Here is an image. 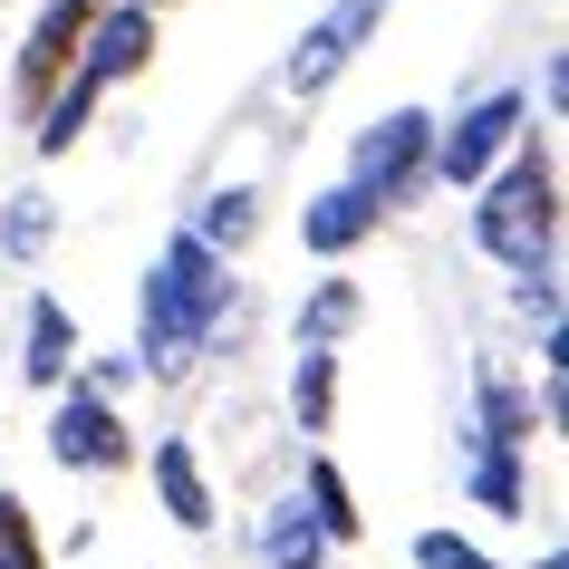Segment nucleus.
<instances>
[{
    "label": "nucleus",
    "instance_id": "obj_16",
    "mask_svg": "<svg viewBox=\"0 0 569 569\" xmlns=\"http://www.w3.org/2000/svg\"><path fill=\"white\" fill-rule=\"evenodd\" d=\"M251 222H261V212H251V193H212V212H203V232H193V241L241 251V241H251Z\"/></svg>",
    "mask_w": 569,
    "mask_h": 569
},
{
    "label": "nucleus",
    "instance_id": "obj_15",
    "mask_svg": "<svg viewBox=\"0 0 569 569\" xmlns=\"http://www.w3.org/2000/svg\"><path fill=\"white\" fill-rule=\"evenodd\" d=\"M348 319H358V290H348V280H329V290L309 300V319H300V348H319V338H338Z\"/></svg>",
    "mask_w": 569,
    "mask_h": 569
},
{
    "label": "nucleus",
    "instance_id": "obj_12",
    "mask_svg": "<svg viewBox=\"0 0 569 569\" xmlns=\"http://www.w3.org/2000/svg\"><path fill=\"white\" fill-rule=\"evenodd\" d=\"M309 521H319V540H358V502H348L338 463H309Z\"/></svg>",
    "mask_w": 569,
    "mask_h": 569
},
{
    "label": "nucleus",
    "instance_id": "obj_14",
    "mask_svg": "<svg viewBox=\"0 0 569 569\" xmlns=\"http://www.w3.org/2000/svg\"><path fill=\"white\" fill-rule=\"evenodd\" d=\"M290 396H300V425L319 435V425H329V396H338V377H329V348H300V377H290Z\"/></svg>",
    "mask_w": 569,
    "mask_h": 569
},
{
    "label": "nucleus",
    "instance_id": "obj_13",
    "mask_svg": "<svg viewBox=\"0 0 569 569\" xmlns=\"http://www.w3.org/2000/svg\"><path fill=\"white\" fill-rule=\"evenodd\" d=\"M261 550H270V569H319V550H329V540H319V521H300V502H290V511L261 531Z\"/></svg>",
    "mask_w": 569,
    "mask_h": 569
},
{
    "label": "nucleus",
    "instance_id": "obj_9",
    "mask_svg": "<svg viewBox=\"0 0 569 569\" xmlns=\"http://www.w3.org/2000/svg\"><path fill=\"white\" fill-rule=\"evenodd\" d=\"M309 251H358L367 232H377V203H367L358 183H338V193H319V203H309Z\"/></svg>",
    "mask_w": 569,
    "mask_h": 569
},
{
    "label": "nucleus",
    "instance_id": "obj_10",
    "mask_svg": "<svg viewBox=\"0 0 569 569\" xmlns=\"http://www.w3.org/2000/svg\"><path fill=\"white\" fill-rule=\"evenodd\" d=\"M154 492H164V511H174L183 531H212V492H203L193 445H154Z\"/></svg>",
    "mask_w": 569,
    "mask_h": 569
},
{
    "label": "nucleus",
    "instance_id": "obj_8",
    "mask_svg": "<svg viewBox=\"0 0 569 569\" xmlns=\"http://www.w3.org/2000/svg\"><path fill=\"white\" fill-rule=\"evenodd\" d=\"M511 136H521V97H482L473 117L435 146V174H445V183H482V174H492V154H502Z\"/></svg>",
    "mask_w": 569,
    "mask_h": 569
},
{
    "label": "nucleus",
    "instance_id": "obj_1",
    "mask_svg": "<svg viewBox=\"0 0 569 569\" xmlns=\"http://www.w3.org/2000/svg\"><path fill=\"white\" fill-rule=\"evenodd\" d=\"M222 319V261H212V241H164V261L146 280V367L154 377H183L203 329Z\"/></svg>",
    "mask_w": 569,
    "mask_h": 569
},
{
    "label": "nucleus",
    "instance_id": "obj_5",
    "mask_svg": "<svg viewBox=\"0 0 569 569\" xmlns=\"http://www.w3.org/2000/svg\"><path fill=\"white\" fill-rule=\"evenodd\" d=\"M97 10H107V0H49V10H39L30 49H20V107H49V97H59V78L78 68V39H88Z\"/></svg>",
    "mask_w": 569,
    "mask_h": 569
},
{
    "label": "nucleus",
    "instance_id": "obj_11",
    "mask_svg": "<svg viewBox=\"0 0 569 569\" xmlns=\"http://www.w3.org/2000/svg\"><path fill=\"white\" fill-rule=\"evenodd\" d=\"M68 358H78V329H68V309H59V300H39V309H30V358H20V367H30L39 387H59Z\"/></svg>",
    "mask_w": 569,
    "mask_h": 569
},
{
    "label": "nucleus",
    "instance_id": "obj_3",
    "mask_svg": "<svg viewBox=\"0 0 569 569\" xmlns=\"http://www.w3.org/2000/svg\"><path fill=\"white\" fill-rule=\"evenodd\" d=\"M550 232H560V183H550L540 154H521V164L482 193V251L511 261L521 280H540V270H550Z\"/></svg>",
    "mask_w": 569,
    "mask_h": 569
},
{
    "label": "nucleus",
    "instance_id": "obj_18",
    "mask_svg": "<svg viewBox=\"0 0 569 569\" xmlns=\"http://www.w3.org/2000/svg\"><path fill=\"white\" fill-rule=\"evenodd\" d=\"M416 569H492V560H482L473 540H453V531H425L416 540Z\"/></svg>",
    "mask_w": 569,
    "mask_h": 569
},
{
    "label": "nucleus",
    "instance_id": "obj_7",
    "mask_svg": "<svg viewBox=\"0 0 569 569\" xmlns=\"http://www.w3.org/2000/svg\"><path fill=\"white\" fill-rule=\"evenodd\" d=\"M49 453H59V463H78V473H117V463H136L126 425L107 416V396H68L59 416H49Z\"/></svg>",
    "mask_w": 569,
    "mask_h": 569
},
{
    "label": "nucleus",
    "instance_id": "obj_2",
    "mask_svg": "<svg viewBox=\"0 0 569 569\" xmlns=\"http://www.w3.org/2000/svg\"><path fill=\"white\" fill-rule=\"evenodd\" d=\"M146 59H154V20H146V0H136V10H97L88 39H78V88L49 107V126H39V154H68V146H78L88 107L117 88V78H136Z\"/></svg>",
    "mask_w": 569,
    "mask_h": 569
},
{
    "label": "nucleus",
    "instance_id": "obj_6",
    "mask_svg": "<svg viewBox=\"0 0 569 569\" xmlns=\"http://www.w3.org/2000/svg\"><path fill=\"white\" fill-rule=\"evenodd\" d=\"M377 20H387V0H338L329 20H319V30L300 39V49H290V97H319L338 78V68L358 59V39L377 30Z\"/></svg>",
    "mask_w": 569,
    "mask_h": 569
},
{
    "label": "nucleus",
    "instance_id": "obj_19",
    "mask_svg": "<svg viewBox=\"0 0 569 569\" xmlns=\"http://www.w3.org/2000/svg\"><path fill=\"white\" fill-rule=\"evenodd\" d=\"M39 241H49V203L20 193V212H10V251H39Z\"/></svg>",
    "mask_w": 569,
    "mask_h": 569
},
{
    "label": "nucleus",
    "instance_id": "obj_17",
    "mask_svg": "<svg viewBox=\"0 0 569 569\" xmlns=\"http://www.w3.org/2000/svg\"><path fill=\"white\" fill-rule=\"evenodd\" d=\"M0 569H39V540H30V511L0 492Z\"/></svg>",
    "mask_w": 569,
    "mask_h": 569
},
{
    "label": "nucleus",
    "instance_id": "obj_4",
    "mask_svg": "<svg viewBox=\"0 0 569 569\" xmlns=\"http://www.w3.org/2000/svg\"><path fill=\"white\" fill-rule=\"evenodd\" d=\"M425 164H435V117H416V107H396L387 126H367V136H358V193L377 212L406 203V193L425 183Z\"/></svg>",
    "mask_w": 569,
    "mask_h": 569
}]
</instances>
